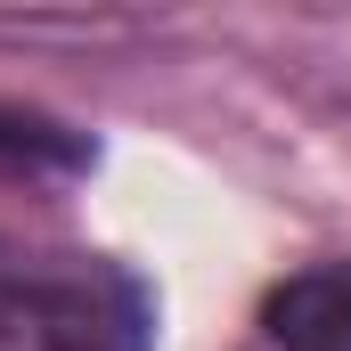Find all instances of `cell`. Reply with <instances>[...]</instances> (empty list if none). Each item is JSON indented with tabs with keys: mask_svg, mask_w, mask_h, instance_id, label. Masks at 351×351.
Listing matches in <instances>:
<instances>
[{
	"mask_svg": "<svg viewBox=\"0 0 351 351\" xmlns=\"http://www.w3.org/2000/svg\"><path fill=\"white\" fill-rule=\"evenodd\" d=\"M0 351H156V286L114 254L0 237Z\"/></svg>",
	"mask_w": 351,
	"mask_h": 351,
	"instance_id": "1",
	"label": "cell"
},
{
	"mask_svg": "<svg viewBox=\"0 0 351 351\" xmlns=\"http://www.w3.org/2000/svg\"><path fill=\"white\" fill-rule=\"evenodd\" d=\"M98 164L74 123L41 114V106H0V180H25V188H58V180H82Z\"/></svg>",
	"mask_w": 351,
	"mask_h": 351,
	"instance_id": "3",
	"label": "cell"
},
{
	"mask_svg": "<svg viewBox=\"0 0 351 351\" xmlns=\"http://www.w3.org/2000/svg\"><path fill=\"white\" fill-rule=\"evenodd\" d=\"M262 335L278 351H351V262H311L262 294Z\"/></svg>",
	"mask_w": 351,
	"mask_h": 351,
	"instance_id": "2",
	"label": "cell"
}]
</instances>
